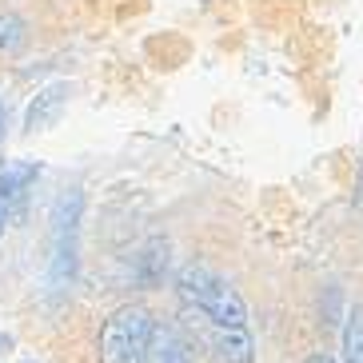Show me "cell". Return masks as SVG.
Wrapping results in <instances>:
<instances>
[{"instance_id":"6da1fadb","label":"cell","mask_w":363,"mask_h":363,"mask_svg":"<svg viewBox=\"0 0 363 363\" xmlns=\"http://www.w3.org/2000/svg\"><path fill=\"white\" fill-rule=\"evenodd\" d=\"M176 291H180V299L188 308H196L200 315H208L220 328H247V303L216 267L200 264V259L184 264L176 272Z\"/></svg>"},{"instance_id":"7a4b0ae2","label":"cell","mask_w":363,"mask_h":363,"mask_svg":"<svg viewBox=\"0 0 363 363\" xmlns=\"http://www.w3.org/2000/svg\"><path fill=\"white\" fill-rule=\"evenodd\" d=\"M80 216H84V192L68 188L52 203V244H48V291L60 296L76 279L80 264Z\"/></svg>"},{"instance_id":"3957f363","label":"cell","mask_w":363,"mask_h":363,"mask_svg":"<svg viewBox=\"0 0 363 363\" xmlns=\"http://www.w3.org/2000/svg\"><path fill=\"white\" fill-rule=\"evenodd\" d=\"M156 320L144 303H120L100 328L96 355L100 363H148Z\"/></svg>"},{"instance_id":"277c9868","label":"cell","mask_w":363,"mask_h":363,"mask_svg":"<svg viewBox=\"0 0 363 363\" xmlns=\"http://www.w3.org/2000/svg\"><path fill=\"white\" fill-rule=\"evenodd\" d=\"M68 100H72V84L68 80H52V84H44L28 108H24V136H40V132L56 128L60 116L68 112Z\"/></svg>"},{"instance_id":"5b68a950","label":"cell","mask_w":363,"mask_h":363,"mask_svg":"<svg viewBox=\"0 0 363 363\" xmlns=\"http://www.w3.org/2000/svg\"><path fill=\"white\" fill-rule=\"evenodd\" d=\"M40 176V164H28V160H4L0 164V232L9 224L12 208L28 192V184Z\"/></svg>"},{"instance_id":"8992f818","label":"cell","mask_w":363,"mask_h":363,"mask_svg":"<svg viewBox=\"0 0 363 363\" xmlns=\"http://www.w3.org/2000/svg\"><path fill=\"white\" fill-rule=\"evenodd\" d=\"M208 347H212L216 363H256V340H252L247 328H220V323H212Z\"/></svg>"},{"instance_id":"52a82bcc","label":"cell","mask_w":363,"mask_h":363,"mask_svg":"<svg viewBox=\"0 0 363 363\" xmlns=\"http://www.w3.org/2000/svg\"><path fill=\"white\" fill-rule=\"evenodd\" d=\"M164 272H168V240L152 235L136 256V279L144 284V288H156V284L164 279Z\"/></svg>"},{"instance_id":"ba28073f","label":"cell","mask_w":363,"mask_h":363,"mask_svg":"<svg viewBox=\"0 0 363 363\" xmlns=\"http://www.w3.org/2000/svg\"><path fill=\"white\" fill-rule=\"evenodd\" d=\"M148 363H192V355H188V343H184L180 331H176V328H164V323H156Z\"/></svg>"},{"instance_id":"9c48e42d","label":"cell","mask_w":363,"mask_h":363,"mask_svg":"<svg viewBox=\"0 0 363 363\" xmlns=\"http://www.w3.org/2000/svg\"><path fill=\"white\" fill-rule=\"evenodd\" d=\"M343 363H363V303H355L343 323Z\"/></svg>"},{"instance_id":"30bf717a","label":"cell","mask_w":363,"mask_h":363,"mask_svg":"<svg viewBox=\"0 0 363 363\" xmlns=\"http://www.w3.org/2000/svg\"><path fill=\"white\" fill-rule=\"evenodd\" d=\"M28 40V24L16 12H0V56H16Z\"/></svg>"},{"instance_id":"8fae6325","label":"cell","mask_w":363,"mask_h":363,"mask_svg":"<svg viewBox=\"0 0 363 363\" xmlns=\"http://www.w3.org/2000/svg\"><path fill=\"white\" fill-rule=\"evenodd\" d=\"M308 363H335V359H331V355H323V352H315V355H311Z\"/></svg>"},{"instance_id":"7c38bea8","label":"cell","mask_w":363,"mask_h":363,"mask_svg":"<svg viewBox=\"0 0 363 363\" xmlns=\"http://www.w3.org/2000/svg\"><path fill=\"white\" fill-rule=\"evenodd\" d=\"M0 136H4V100H0Z\"/></svg>"},{"instance_id":"4fadbf2b","label":"cell","mask_w":363,"mask_h":363,"mask_svg":"<svg viewBox=\"0 0 363 363\" xmlns=\"http://www.w3.org/2000/svg\"><path fill=\"white\" fill-rule=\"evenodd\" d=\"M24 363H33V359H24Z\"/></svg>"}]
</instances>
